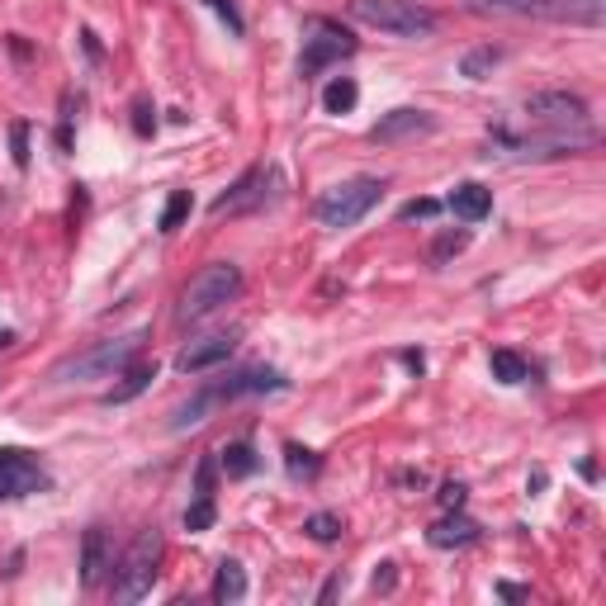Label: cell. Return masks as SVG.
Returning <instances> with one entry per match:
<instances>
[{
	"mask_svg": "<svg viewBox=\"0 0 606 606\" xmlns=\"http://www.w3.org/2000/svg\"><path fill=\"white\" fill-rule=\"evenodd\" d=\"M502 597H507V602H521V597H526V588H517V583H502Z\"/></svg>",
	"mask_w": 606,
	"mask_h": 606,
	"instance_id": "74e56055",
	"label": "cell"
},
{
	"mask_svg": "<svg viewBox=\"0 0 606 606\" xmlns=\"http://www.w3.org/2000/svg\"><path fill=\"white\" fill-rule=\"evenodd\" d=\"M214 517H218V512H214V498H195V502H190V507H185V531H209V526H214Z\"/></svg>",
	"mask_w": 606,
	"mask_h": 606,
	"instance_id": "f1b7e54d",
	"label": "cell"
},
{
	"mask_svg": "<svg viewBox=\"0 0 606 606\" xmlns=\"http://www.w3.org/2000/svg\"><path fill=\"white\" fill-rule=\"evenodd\" d=\"M261 185H266V166H251V171L237 180V185H232L228 195H218L214 204H209V214H214V218H232V214H247V209H256V204H266V190H261Z\"/></svg>",
	"mask_w": 606,
	"mask_h": 606,
	"instance_id": "8fae6325",
	"label": "cell"
},
{
	"mask_svg": "<svg viewBox=\"0 0 606 606\" xmlns=\"http://www.w3.org/2000/svg\"><path fill=\"white\" fill-rule=\"evenodd\" d=\"M147 341V327H133V332H124V337H109L100 341V346H90V351H76V356L57 360L53 365V384H81V379H114L119 370H124L128 360L143 351Z\"/></svg>",
	"mask_w": 606,
	"mask_h": 606,
	"instance_id": "6da1fadb",
	"label": "cell"
},
{
	"mask_svg": "<svg viewBox=\"0 0 606 606\" xmlns=\"http://www.w3.org/2000/svg\"><path fill=\"white\" fill-rule=\"evenodd\" d=\"M242 597H247V569L237 559H223L214 573V602L232 606V602H242Z\"/></svg>",
	"mask_w": 606,
	"mask_h": 606,
	"instance_id": "ac0fdd59",
	"label": "cell"
},
{
	"mask_svg": "<svg viewBox=\"0 0 606 606\" xmlns=\"http://www.w3.org/2000/svg\"><path fill=\"white\" fill-rule=\"evenodd\" d=\"M535 19H554V24H583V29H602L606 0H545Z\"/></svg>",
	"mask_w": 606,
	"mask_h": 606,
	"instance_id": "7c38bea8",
	"label": "cell"
},
{
	"mask_svg": "<svg viewBox=\"0 0 606 606\" xmlns=\"http://www.w3.org/2000/svg\"><path fill=\"white\" fill-rule=\"evenodd\" d=\"M545 0H469V10L479 15H540Z\"/></svg>",
	"mask_w": 606,
	"mask_h": 606,
	"instance_id": "603a6c76",
	"label": "cell"
},
{
	"mask_svg": "<svg viewBox=\"0 0 606 606\" xmlns=\"http://www.w3.org/2000/svg\"><path fill=\"white\" fill-rule=\"evenodd\" d=\"M214 474H218V460L214 455H204L195 469V498H214Z\"/></svg>",
	"mask_w": 606,
	"mask_h": 606,
	"instance_id": "4dcf8cb0",
	"label": "cell"
},
{
	"mask_svg": "<svg viewBox=\"0 0 606 606\" xmlns=\"http://www.w3.org/2000/svg\"><path fill=\"white\" fill-rule=\"evenodd\" d=\"M488 365H493V379H498V384H521V379H526V360H521L517 351H493Z\"/></svg>",
	"mask_w": 606,
	"mask_h": 606,
	"instance_id": "484cf974",
	"label": "cell"
},
{
	"mask_svg": "<svg viewBox=\"0 0 606 606\" xmlns=\"http://www.w3.org/2000/svg\"><path fill=\"white\" fill-rule=\"evenodd\" d=\"M526 119H531V128L550 133V138H583V143H592V109L573 90H540V95H531L526 100Z\"/></svg>",
	"mask_w": 606,
	"mask_h": 606,
	"instance_id": "7a4b0ae2",
	"label": "cell"
},
{
	"mask_svg": "<svg viewBox=\"0 0 606 606\" xmlns=\"http://www.w3.org/2000/svg\"><path fill=\"white\" fill-rule=\"evenodd\" d=\"M431 214H441V204H436V199H412V204L398 209V218H431Z\"/></svg>",
	"mask_w": 606,
	"mask_h": 606,
	"instance_id": "836d02e7",
	"label": "cell"
},
{
	"mask_svg": "<svg viewBox=\"0 0 606 606\" xmlns=\"http://www.w3.org/2000/svg\"><path fill=\"white\" fill-rule=\"evenodd\" d=\"M337 592H341V578H332V583H327V588H322V597H318V602H332V597H337Z\"/></svg>",
	"mask_w": 606,
	"mask_h": 606,
	"instance_id": "f35d334b",
	"label": "cell"
},
{
	"mask_svg": "<svg viewBox=\"0 0 606 606\" xmlns=\"http://www.w3.org/2000/svg\"><path fill=\"white\" fill-rule=\"evenodd\" d=\"M469 247V232H441V237H436V242H431V261H436V266H441V261H450V256H460V251Z\"/></svg>",
	"mask_w": 606,
	"mask_h": 606,
	"instance_id": "83f0119b",
	"label": "cell"
},
{
	"mask_svg": "<svg viewBox=\"0 0 606 606\" xmlns=\"http://www.w3.org/2000/svg\"><path fill=\"white\" fill-rule=\"evenodd\" d=\"M218 460H223V469H228L232 479L256 474V450H251V441H232V446H223L218 450Z\"/></svg>",
	"mask_w": 606,
	"mask_h": 606,
	"instance_id": "ffe728a7",
	"label": "cell"
},
{
	"mask_svg": "<svg viewBox=\"0 0 606 606\" xmlns=\"http://www.w3.org/2000/svg\"><path fill=\"white\" fill-rule=\"evenodd\" d=\"M474 540H479V526L464 517L460 507L427 526V545H431V550H464V545H474Z\"/></svg>",
	"mask_w": 606,
	"mask_h": 606,
	"instance_id": "4fadbf2b",
	"label": "cell"
},
{
	"mask_svg": "<svg viewBox=\"0 0 606 606\" xmlns=\"http://www.w3.org/2000/svg\"><path fill=\"white\" fill-rule=\"evenodd\" d=\"M214 403H218V389H204V393H195V398H190L185 408H176V422H171V427H176V431H185V427H199V422H204V412L214 408Z\"/></svg>",
	"mask_w": 606,
	"mask_h": 606,
	"instance_id": "7402d4cb",
	"label": "cell"
},
{
	"mask_svg": "<svg viewBox=\"0 0 606 606\" xmlns=\"http://www.w3.org/2000/svg\"><path fill=\"white\" fill-rule=\"evenodd\" d=\"M105 569H114L109 564V535H105V526H90L86 540H81V583L95 588L105 578Z\"/></svg>",
	"mask_w": 606,
	"mask_h": 606,
	"instance_id": "9a60e30c",
	"label": "cell"
},
{
	"mask_svg": "<svg viewBox=\"0 0 606 606\" xmlns=\"http://www.w3.org/2000/svg\"><path fill=\"white\" fill-rule=\"evenodd\" d=\"M393 569H398V564H379L375 578H370V588H375V592H393V583H398V573H393Z\"/></svg>",
	"mask_w": 606,
	"mask_h": 606,
	"instance_id": "d590c367",
	"label": "cell"
},
{
	"mask_svg": "<svg viewBox=\"0 0 606 606\" xmlns=\"http://www.w3.org/2000/svg\"><path fill=\"white\" fill-rule=\"evenodd\" d=\"M237 294H242V270L232 266V261H214V266H204L185 285V294L176 303V318L199 322V318H209V313H218L223 303H232Z\"/></svg>",
	"mask_w": 606,
	"mask_h": 606,
	"instance_id": "3957f363",
	"label": "cell"
},
{
	"mask_svg": "<svg viewBox=\"0 0 606 606\" xmlns=\"http://www.w3.org/2000/svg\"><path fill=\"white\" fill-rule=\"evenodd\" d=\"M356 53V38L341 29L337 19L313 15L303 24V57H299V76H318L322 67H332L341 57Z\"/></svg>",
	"mask_w": 606,
	"mask_h": 606,
	"instance_id": "52a82bcc",
	"label": "cell"
},
{
	"mask_svg": "<svg viewBox=\"0 0 606 606\" xmlns=\"http://www.w3.org/2000/svg\"><path fill=\"white\" fill-rule=\"evenodd\" d=\"M232 346H237V332H214V337H199V341H190V346L176 356V370H180V375H204V370H214V365H223V360L232 356Z\"/></svg>",
	"mask_w": 606,
	"mask_h": 606,
	"instance_id": "30bf717a",
	"label": "cell"
},
{
	"mask_svg": "<svg viewBox=\"0 0 606 606\" xmlns=\"http://www.w3.org/2000/svg\"><path fill=\"white\" fill-rule=\"evenodd\" d=\"M464 493H469V488L450 479V483H441V493H436V502H441L446 512H455V507H464Z\"/></svg>",
	"mask_w": 606,
	"mask_h": 606,
	"instance_id": "d6a6232c",
	"label": "cell"
},
{
	"mask_svg": "<svg viewBox=\"0 0 606 606\" xmlns=\"http://www.w3.org/2000/svg\"><path fill=\"white\" fill-rule=\"evenodd\" d=\"M152 379H157V360H128L124 370H119V384L105 393V403L109 408H114V403H133Z\"/></svg>",
	"mask_w": 606,
	"mask_h": 606,
	"instance_id": "2e32d148",
	"label": "cell"
},
{
	"mask_svg": "<svg viewBox=\"0 0 606 606\" xmlns=\"http://www.w3.org/2000/svg\"><path fill=\"white\" fill-rule=\"evenodd\" d=\"M356 100H360V86L351 76H337V81H327V90H322V109L327 114H351Z\"/></svg>",
	"mask_w": 606,
	"mask_h": 606,
	"instance_id": "d6986e66",
	"label": "cell"
},
{
	"mask_svg": "<svg viewBox=\"0 0 606 606\" xmlns=\"http://www.w3.org/2000/svg\"><path fill=\"white\" fill-rule=\"evenodd\" d=\"M351 19L384 29L393 38H427L436 29V19L427 10H417L412 0H351Z\"/></svg>",
	"mask_w": 606,
	"mask_h": 606,
	"instance_id": "8992f818",
	"label": "cell"
},
{
	"mask_svg": "<svg viewBox=\"0 0 606 606\" xmlns=\"http://www.w3.org/2000/svg\"><path fill=\"white\" fill-rule=\"evenodd\" d=\"M285 464H289V474H294V479H313V474L322 469L318 455H313L308 446H299V441H289V446H285Z\"/></svg>",
	"mask_w": 606,
	"mask_h": 606,
	"instance_id": "d4e9b609",
	"label": "cell"
},
{
	"mask_svg": "<svg viewBox=\"0 0 606 606\" xmlns=\"http://www.w3.org/2000/svg\"><path fill=\"white\" fill-rule=\"evenodd\" d=\"M502 62V53L493 48V43H483V48H474V53H464V62H460V76H469V81H483V76L493 72Z\"/></svg>",
	"mask_w": 606,
	"mask_h": 606,
	"instance_id": "44dd1931",
	"label": "cell"
},
{
	"mask_svg": "<svg viewBox=\"0 0 606 606\" xmlns=\"http://www.w3.org/2000/svg\"><path fill=\"white\" fill-rule=\"evenodd\" d=\"M422 133H436V119H431L427 109H389V114H379V124L370 128V143H408V138H422Z\"/></svg>",
	"mask_w": 606,
	"mask_h": 606,
	"instance_id": "9c48e42d",
	"label": "cell"
},
{
	"mask_svg": "<svg viewBox=\"0 0 606 606\" xmlns=\"http://www.w3.org/2000/svg\"><path fill=\"white\" fill-rule=\"evenodd\" d=\"M38 488H48V474L38 469L34 455L19 446H0V502L38 493Z\"/></svg>",
	"mask_w": 606,
	"mask_h": 606,
	"instance_id": "ba28073f",
	"label": "cell"
},
{
	"mask_svg": "<svg viewBox=\"0 0 606 606\" xmlns=\"http://www.w3.org/2000/svg\"><path fill=\"white\" fill-rule=\"evenodd\" d=\"M157 564H161V531L147 526V531L133 535V545L124 550L119 569H114V597L119 602H143L152 583H157Z\"/></svg>",
	"mask_w": 606,
	"mask_h": 606,
	"instance_id": "277c9868",
	"label": "cell"
},
{
	"mask_svg": "<svg viewBox=\"0 0 606 606\" xmlns=\"http://www.w3.org/2000/svg\"><path fill=\"white\" fill-rule=\"evenodd\" d=\"M285 389V375L280 370H270V365H251V370H242V375H232L223 389H218V398H242V393H280Z\"/></svg>",
	"mask_w": 606,
	"mask_h": 606,
	"instance_id": "5bb4252c",
	"label": "cell"
},
{
	"mask_svg": "<svg viewBox=\"0 0 606 606\" xmlns=\"http://www.w3.org/2000/svg\"><path fill=\"white\" fill-rule=\"evenodd\" d=\"M450 209H455V218H464V223H479V218L493 214V190H483L479 180H464V185L450 190Z\"/></svg>",
	"mask_w": 606,
	"mask_h": 606,
	"instance_id": "e0dca14e",
	"label": "cell"
},
{
	"mask_svg": "<svg viewBox=\"0 0 606 606\" xmlns=\"http://www.w3.org/2000/svg\"><path fill=\"white\" fill-rule=\"evenodd\" d=\"M379 195H384V180L379 176L341 180V185H332V190L313 204V214H318L322 228H356L360 218L379 204Z\"/></svg>",
	"mask_w": 606,
	"mask_h": 606,
	"instance_id": "5b68a950",
	"label": "cell"
},
{
	"mask_svg": "<svg viewBox=\"0 0 606 606\" xmlns=\"http://www.w3.org/2000/svg\"><path fill=\"white\" fill-rule=\"evenodd\" d=\"M190 209H195V199H190V190H171V199H166V209H161V232H176L185 218H190Z\"/></svg>",
	"mask_w": 606,
	"mask_h": 606,
	"instance_id": "cb8c5ba5",
	"label": "cell"
},
{
	"mask_svg": "<svg viewBox=\"0 0 606 606\" xmlns=\"http://www.w3.org/2000/svg\"><path fill=\"white\" fill-rule=\"evenodd\" d=\"M10 152H15V166L24 171V166H29V124H24V119L10 124Z\"/></svg>",
	"mask_w": 606,
	"mask_h": 606,
	"instance_id": "f546056e",
	"label": "cell"
},
{
	"mask_svg": "<svg viewBox=\"0 0 606 606\" xmlns=\"http://www.w3.org/2000/svg\"><path fill=\"white\" fill-rule=\"evenodd\" d=\"M209 5H214L218 15L228 19V29H232V34H247V24H242V15H237V5H232V0H209Z\"/></svg>",
	"mask_w": 606,
	"mask_h": 606,
	"instance_id": "e575fe53",
	"label": "cell"
},
{
	"mask_svg": "<svg viewBox=\"0 0 606 606\" xmlns=\"http://www.w3.org/2000/svg\"><path fill=\"white\" fill-rule=\"evenodd\" d=\"M303 535L318 540V545H332V540H341V517H332V512H313V517L303 521Z\"/></svg>",
	"mask_w": 606,
	"mask_h": 606,
	"instance_id": "4316f807",
	"label": "cell"
},
{
	"mask_svg": "<svg viewBox=\"0 0 606 606\" xmlns=\"http://www.w3.org/2000/svg\"><path fill=\"white\" fill-rule=\"evenodd\" d=\"M81 43H86V53L95 57V62H100V57H105V53H100V38L90 34V29H81Z\"/></svg>",
	"mask_w": 606,
	"mask_h": 606,
	"instance_id": "8d00e7d4",
	"label": "cell"
},
{
	"mask_svg": "<svg viewBox=\"0 0 606 606\" xmlns=\"http://www.w3.org/2000/svg\"><path fill=\"white\" fill-rule=\"evenodd\" d=\"M133 133H138V138H152V133H157V109L147 105V100L133 105Z\"/></svg>",
	"mask_w": 606,
	"mask_h": 606,
	"instance_id": "1f68e13d",
	"label": "cell"
},
{
	"mask_svg": "<svg viewBox=\"0 0 606 606\" xmlns=\"http://www.w3.org/2000/svg\"><path fill=\"white\" fill-rule=\"evenodd\" d=\"M10 341H15V332H0V346H10Z\"/></svg>",
	"mask_w": 606,
	"mask_h": 606,
	"instance_id": "ab89813d",
	"label": "cell"
}]
</instances>
